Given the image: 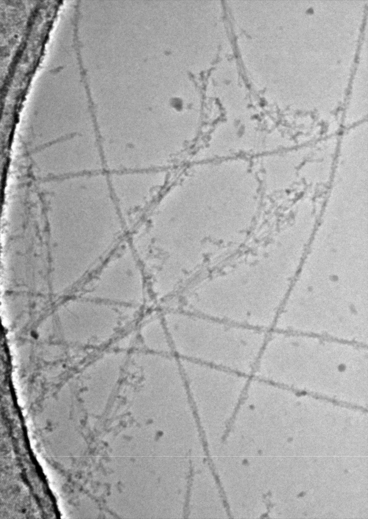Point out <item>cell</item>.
I'll use <instances>...</instances> for the list:
<instances>
[{"instance_id": "cell-4", "label": "cell", "mask_w": 368, "mask_h": 519, "mask_svg": "<svg viewBox=\"0 0 368 519\" xmlns=\"http://www.w3.org/2000/svg\"><path fill=\"white\" fill-rule=\"evenodd\" d=\"M139 334L142 343L152 353L172 354L171 344L163 319L157 317L150 318L142 325Z\"/></svg>"}, {"instance_id": "cell-3", "label": "cell", "mask_w": 368, "mask_h": 519, "mask_svg": "<svg viewBox=\"0 0 368 519\" xmlns=\"http://www.w3.org/2000/svg\"><path fill=\"white\" fill-rule=\"evenodd\" d=\"M116 200L125 221L159 197L166 180L164 169L117 171Z\"/></svg>"}, {"instance_id": "cell-1", "label": "cell", "mask_w": 368, "mask_h": 519, "mask_svg": "<svg viewBox=\"0 0 368 519\" xmlns=\"http://www.w3.org/2000/svg\"><path fill=\"white\" fill-rule=\"evenodd\" d=\"M163 319L178 358L249 377L268 335L267 331L188 311H169Z\"/></svg>"}, {"instance_id": "cell-2", "label": "cell", "mask_w": 368, "mask_h": 519, "mask_svg": "<svg viewBox=\"0 0 368 519\" xmlns=\"http://www.w3.org/2000/svg\"><path fill=\"white\" fill-rule=\"evenodd\" d=\"M179 361L191 404L197 410L236 412L250 377L188 360Z\"/></svg>"}]
</instances>
